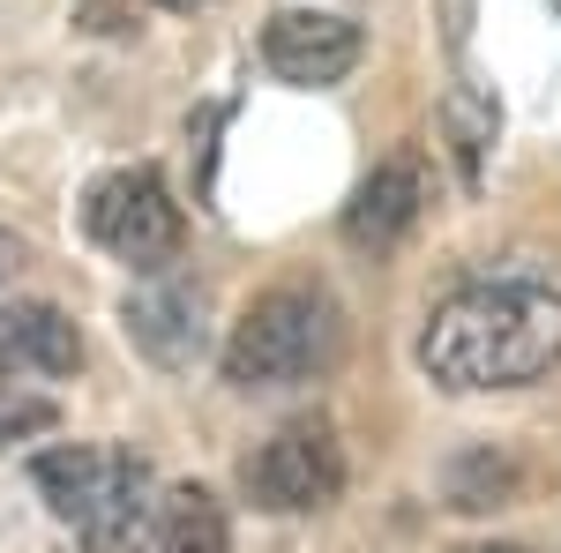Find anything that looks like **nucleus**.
Masks as SVG:
<instances>
[{"mask_svg":"<svg viewBox=\"0 0 561 553\" xmlns=\"http://www.w3.org/2000/svg\"><path fill=\"white\" fill-rule=\"evenodd\" d=\"M561 367V292L547 285H465L420 330V375L434 389H524Z\"/></svg>","mask_w":561,"mask_h":553,"instance_id":"nucleus-1","label":"nucleus"},{"mask_svg":"<svg viewBox=\"0 0 561 553\" xmlns=\"http://www.w3.org/2000/svg\"><path fill=\"white\" fill-rule=\"evenodd\" d=\"M31 479H38L45 509L60 516L90 553H142L150 516H158V486H150L142 457L68 441V449H45L31 464Z\"/></svg>","mask_w":561,"mask_h":553,"instance_id":"nucleus-2","label":"nucleus"},{"mask_svg":"<svg viewBox=\"0 0 561 553\" xmlns=\"http://www.w3.org/2000/svg\"><path fill=\"white\" fill-rule=\"evenodd\" d=\"M345 322H337V299L314 292V285H277L262 292L232 337H225V382L232 389H277V382H307L337 359Z\"/></svg>","mask_w":561,"mask_h":553,"instance_id":"nucleus-3","label":"nucleus"},{"mask_svg":"<svg viewBox=\"0 0 561 553\" xmlns=\"http://www.w3.org/2000/svg\"><path fill=\"white\" fill-rule=\"evenodd\" d=\"M83 232L128 269H165L180 255V240H187V217H180L165 172L128 165V172H105L83 195Z\"/></svg>","mask_w":561,"mask_h":553,"instance_id":"nucleus-4","label":"nucleus"},{"mask_svg":"<svg viewBox=\"0 0 561 553\" xmlns=\"http://www.w3.org/2000/svg\"><path fill=\"white\" fill-rule=\"evenodd\" d=\"M345 494V441L330 434V419H293L277 426L248 457V502L270 516H307L330 509Z\"/></svg>","mask_w":561,"mask_h":553,"instance_id":"nucleus-5","label":"nucleus"},{"mask_svg":"<svg viewBox=\"0 0 561 553\" xmlns=\"http://www.w3.org/2000/svg\"><path fill=\"white\" fill-rule=\"evenodd\" d=\"M359 23L352 15H322V8H277L270 23H262V60H270V76L293 90H330L345 83L352 68H359Z\"/></svg>","mask_w":561,"mask_h":553,"instance_id":"nucleus-6","label":"nucleus"},{"mask_svg":"<svg viewBox=\"0 0 561 553\" xmlns=\"http://www.w3.org/2000/svg\"><path fill=\"white\" fill-rule=\"evenodd\" d=\"M420 210H427V158L404 142V150H389L382 165L352 187V203H345V247H359V255H389V247L420 224Z\"/></svg>","mask_w":561,"mask_h":553,"instance_id":"nucleus-7","label":"nucleus"},{"mask_svg":"<svg viewBox=\"0 0 561 553\" xmlns=\"http://www.w3.org/2000/svg\"><path fill=\"white\" fill-rule=\"evenodd\" d=\"M121 322H128V344L150 367H165V375H187V367L203 359V292H187V285H150V292H135L128 307H121Z\"/></svg>","mask_w":561,"mask_h":553,"instance_id":"nucleus-8","label":"nucleus"},{"mask_svg":"<svg viewBox=\"0 0 561 553\" xmlns=\"http://www.w3.org/2000/svg\"><path fill=\"white\" fill-rule=\"evenodd\" d=\"M0 359L31 367V375H76L83 367V337L53 299H15L0 307Z\"/></svg>","mask_w":561,"mask_h":553,"instance_id":"nucleus-9","label":"nucleus"},{"mask_svg":"<svg viewBox=\"0 0 561 553\" xmlns=\"http://www.w3.org/2000/svg\"><path fill=\"white\" fill-rule=\"evenodd\" d=\"M494 135H502V105H494V90H479L472 68H457V83L442 90V142H449V165L465 187L486 180V150H494Z\"/></svg>","mask_w":561,"mask_h":553,"instance_id":"nucleus-10","label":"nucleus"},{"mask_svg":"<svg viewBox=\"0 0 561 553\" xmlns=\"http://www.w3.org/2000/svg\"><path fill=\"white\" fill-rule=\"evenodd\" d=\"M225 546H232V523H225V502L210 486H173L150 516V539H142V553H225Z\"/></svg>","mask_w":561,"mask_h":553,"instance_id":"nucleus-11","label":"nucleus"},{"mask_svg":"<svg viewBox=\"0 0 561 553\" xmlns=\"http://www.w3.org/2000/svg\"><path fill=\"white\" fill-rule=\"evenodd\" d=\"M524 486V471L510 449H494V441H479V449H457L449 464H442V502L465 516H486V509H510Z\"/></svg>","mask_w":561,"mask_h":553,"instance_id":"nucleus-12","label":"nucleus"},{"mask_svg":"<svg viewBox=\"0 0 561 553\" xmlns=\"http://www.w3.org/2000/svg\"><path fill=\"white\" fill-rule=\"evenodd\" d=\"M53 419H60V404H53V396H23L15 375H0V449H8V441H23V434H45Z\"/></svg>","mask_w":561,"mask_h":553,"instance_id":"nucleus-13","label":"nucleus"},{"mask_svg":"<svg viewBox=\"0 0 561 553\" xmlns=\"http://www.w3.org/2000/svg\"><path fill=\"white\" fill-rule=\"evenodd\" d=\"M217 128H225V105H203V113H195V142H203V150H195V203H203V210H210V158H217L210 135Z\"/></svg>","mask_w":561,"mask_h":553,"instance_id":"nucleus-14","label":"nucleus"},{"mask_svg":"<svg viewBox=\"0 0 561 553\" xmlns=\"http://www.w3.org/2000/svg\"><path fill=\"white\" fill-rule=\"evenodd\" d=\"M76 23H83L90 38H121V31H128V0H83Z\"/></svg>","mask_w":561,"mask_h":553,"instance_id":"nucleus-15","label":"nucleus"},{"mask_svg":"<svg viewBox=\"0 0 561 553\" xmlns=\"http://www.w3.org/2000/svg\"><path fill=\"white\" fill-rule=\"evenodd\" d=\"M15 269H23V240H15V232H0V285H8Z\"/></svg>","mask_w":561,"mask_h":553,"instance_id":"nucleus-16","label":"nucleus"},{"mask_svg":"<svg viewBox=\"0 0 561 553\" xmlns=\"http://www.w3.org/2000/svg\"><path fill=\"white\" fill-rule=\"evenodd\" d=\"M158 8H173V15H195V8H210V0H158Z\"/></svg>","mask_w":561,"mask_h":553,"instance_id":"nucleus-17","label":"nucleus"},{"mask_svg":"<svg viewBox=\"0 0 561 553\" xmlns=\"http://www.w3.org/2000/svg\"><path fill=\"white\" fill-rule=\"evenodd\" d=\"M457 553H531V546H502V539H494V546H457Z\"/></svg>","mask_w":561,"mask_h":553,"instance_id":"nucleus-18","label":"nucleus"},{"mask_svg":"<svg viewBox=\"0 0 561 553\" xmlns=\"http://www.w3.org/2000/svg\"><path fill=\"white\" fill-rule=\"evenodd\" d=\"M554 8H561V0H554Z\"/></svg>","mask_w":561,"mask_h":553,"instance_id":"nucleus-19","label":"nucleus"}]
</instances>
